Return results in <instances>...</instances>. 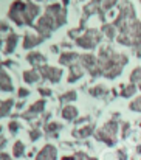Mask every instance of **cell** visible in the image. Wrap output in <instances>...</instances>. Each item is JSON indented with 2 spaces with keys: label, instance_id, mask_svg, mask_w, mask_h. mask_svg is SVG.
<instances>
[{
  "label": "cell",
  "instance_id": "obj_1",
  "mask_svg": "<svg viewBox=\"0 0 141 160\" xmlns=\"http://www.w3.org/2000/svg\"><path fill=\"white\" fill-rule=\"evenodd\" d=\"M56 157V152H54V148H51V146H47L41 154H39V157L37 160H54Z\"/></svg>",
  "mask_w": 141,
  "mask_h": 160
},
{
  "label": "cell",
  "instance_id": "obj_2",
  "mask_svg": "<svg viewBox=\"0 0 141 160\" xmlns=\"http://www.w3.org/2000/svg\"><path fill=\"white\" fill-rule=\"evenodd\" d=\"M75 113H76V110H75V109H71V107H67V109L64 110V115H65L67 118H71Z\"/></svg>",
  "mask_w": 141,
  "mask_h": 160
},
{
  "label": "cell",
  "instance_id": "obj_3",
  "mask_svg": "<svg viewBox=\"0 0 141 160\" xmlns=\"http://www.w3.org/2000/svg\"><path fill=\"white\" fill-rule=\"evenodd\" d=\"M22 149H23L22 143H17L16 148H14V154H16V156H20V154H22Z\"/></svg>",
  "mask_w": 141,
  "mask_h": 160
},
{
  "label": "cell",
  "instance_id": "obj_4",
  "mask_svg": "<svg viewBox=\"0 0 141 160\" xmlns=\"http://www.w3.org/2000/svg\"><path fill=\"white\" fill-rule=\"evenodd\" d=\"M138 104H132V109H141V98L137 101Z\"/></svg>",
  "mask_w": 141,
  "mask_h": 160
}]
</instances>
